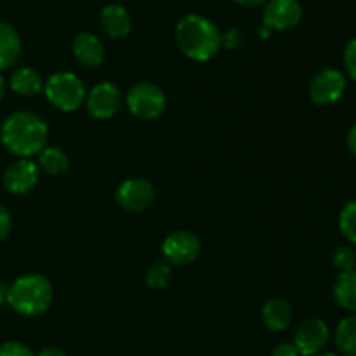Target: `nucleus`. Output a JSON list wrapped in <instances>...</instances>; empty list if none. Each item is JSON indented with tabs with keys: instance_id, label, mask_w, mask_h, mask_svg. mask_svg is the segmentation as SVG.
Wrapping results in <instances>:
<instances>
[{
	"instance_id": "obj_1",
	"label": "nucleus",
	"mask_w": 356,
	"mask_h": 356,
	"mask_svg": "<svg viewBox=\"0 0 356 356\" xmlns=\"http://www.w3.org/2000/svg\"><path fill=\"white\" fill-rule=\"evenodd\" d=\"M49 129L38 115L16 111L3 120L0 139L7 152L19 159H30L45 148Z\"/></svg>"
},
{
	"instance_id": "obj_2",
	"label": "nucleus",
	"mask_w": 356,
	"mask_h": 356,
	"mask_svg": "<svg viewBox=\"0 0 356 356\" xmlns=\"http://www.w3.org/2000/svg\"><path fill=\"white\" fill-rule=\"evenodd\" d=\"M176 42L186 58L193 61H209L221 47V33L207 17L188 14L176 24Z\"/></svg>"
},
{
	"instance_id": "obj_3",
	"label": "nucleus",
	"mask_w": 356,
	"mask_h": 356,
	"mask_svg": "<svg viewBox=\"0 0 356 356\" xmlns=\"http://www.w3.org/2000/svg\"><path fill=\"white\" fill-rule=\"evenodd\" d=\"M52 284L47 277L38 273H28L13 282L7 289L6 301L17 315L38 316L51 306Z\"/></svg>"
},
{
	"instance_id": "obj_4",
	"label": "nucleus",
	"mask_w": 356,
	"mask_h": 356,
	"mask_svg": "<svg viewBox=\"0 0 356 356\" xmlns=\"http://www.w3.org/2000/svg\"><path fill=\"white\" fill-rule=\"evenodd\" d=\"M44 92L52 106L66 113L79 110L87 96L83 82L72 72H58L49 76Z\"/></svg>"
},
{
	"instance_id": "obj_5",
	"label": "nucleus",
	"mask_w": 356,
	"mask_h": 356,
	"mask_svg": "<svg viewBox=\"0 0 356 356\" xmlns=\"http://www.w3.org/2000/svg\"><path fill=\"white\" fill-rule=\"evenodd\" d=\"M129 111L141 120H155L165 111L167 97L159 86L139 82L131 87L125 97Z\"/></svg>"
},
{
	"instance_id": "obj_6",
	"label": "nucleus",
	"mask_w": 356,
	"mask_h": 356,
	"mask_svg": "<svg viewBox=\"0 0 356 356\" xmlns=\"http://www.w3.org/2000/svg\"><path fill=\"white\" fill-rule=\"evenodd\" d=\"M329 343V327L318 316L302 320L294 334V346L299 356H316Z\"/></svg>"
},
{
	"instance_id": "obj_7",
	"label": "nucleus",
	"mask_w": 356,
	"mask_h": 356,
	"mask_svg": "<svg viewBox=\"0 0 356 356\" xmlns=\"http://www.w3.org/2000/svg\"><path fill=\"white\" fill-rule=\"evenodd\" d=\"M346 79L339 70L325 68L313 76L309 83V97L318 106H330L343 97Z\"/></svg>"
},
{
	"instance_id": "obj_8",
	"label": "nucleus",
	"mask_w": 356,
	"mask_h": 356,
	"mask_svg": "<svg viewBox=\"0 0 356 356\" xmlns=\"http://www.w3.org/2000/svg\"><path fill=\"white\" fill-rule=\"evenodd\" d=\"M115 200L129 212L146 211L155 200V188L143 177H131L118 186Z\"/></svg>"
},
{
	"instance_id": "obj_9",
	"label": "nucleus",
	"mask_w": 356,
	"mask_h": 356,
	"mask_svg": "<svg viewBox=\"0 0 356 356\" xmlns=\"http://www.w3.org/2000/svg\"><path fill=\"white\" fill-rule=\"evenodd\" d=\"M302 19V7L298 0H268L263 10V24L271 31L292 30Z\"/></svg>"
},
{
	"instance_id": "obj_10",
	"label": "nucleus",
	"mask_w": 356,
	"mask_h": 356,
	"mask_svg": "<svg viewBox=\"0 0 356 356\" xmlns=\"http://www.w3.org/2000/svg\"><path fill=\"white\" fill-rule=\"evenodd\" d=\"M200 240L193 233L174 232L163 240L162 254L167 263L183 266V264H190L197 259L200 254Z\"/></svg>"
},
{
	"instance_id": "obj_11",
	"label": "nucleus",
	"mask_w": 356,
	"mask_h": 356,
	"mask_svg": "<svg viewBox=\"0 0 356 356\" xmlns=\"http://www.w3.org/2000/svg\"><path fill=\"white\" fill-rule=\"evenodd\" d=\"M87 110L97 120H106L117 115L122 104V94L115 83L101 82L94 86L86 96Z\"/></svg>"
},
{
	"instance_id": "obj_12",
	"label": "nucleus",
	"mask_w": 356,
	"mask_h": 356,
	"mask_svg": "<svg viewBox=\"0 0 356 356\" xmlns=\"http://www.w3.org/2000/svg\"><path fill=\"white\" fill-rule=\"evenodd\" d=\"M38 165L28 159H19L7 167L3 174V186L13 195H26L37 186Z\"/></svg>"
},
{
	"instance_id": "obj_13",
	"label": "nucleus",
	"mask_w": 356,
	"mask_h": 356,
	"mask_svg": "<svg viewBox=\"0 0 356 356\" xmlns=\"http://www.w3.org/2000/svg\"><path fill=\"white\" fill-rule=\"evenodd\" d=\"M73 56L86 68H97L104 61V45L96 35L83 31L73 40Z\"/></svg>"
},
{
	"instance_id": "obj_14",
	"label": "nucleus",
	"mask_w": 356,
	"mask_h": 356,
	"mask_svg": "<svg viewBox=\"0 0 356 356\" xmlns=\"http://www.w3.org/2000/svg\"><path fill=\"white\" fill-rule=\"evenodd\" d=\"M101 26L111 38H124L131 33L132 21L127 9L118 3H108L101 10Z\"/></svg>"
},
{
	"instance_id": "obj_15",
	"label": "nucleus",
	"mask_w": 356,
	"mask_h": 356,
	"mask_svg": "<svg viewBox=\"0 0 356 356\" xmlns=\"http://www.w3.org/2000/svg\"><path fill=\"white\" fill-rule=\"evenodd\" d=\"M21 56V38L10 24L0 21V70H7L17 63Z\"/></svg>"
},
{
	"instance_id": "obj_16",
	"label": "nucleus",
	"mask_w": 356,
	"mask_h": 356,
	"mask_svg": "<svg viewBox=\"0 0 356 356\" xmlns=\"http://www.w3.org/2000/svg\"><path fill=\"white\" fill-rule=\"evenodd\" d=\"M292 309L284 299H270L263 306V322L271 332H282L291 325Z\"/></svg>"
},
{
	"instance_id": "obj_17",
	"label": "nucleus",
	"mask_w": 356,
	"mask_h": 356,
	"mask_svg": "<svg viewBox=\"0 0 356 356\" xmlns=\"http://www.w3.org/2000/svg\"><path fill=\"white\" fill-rule=\"evenodd\" d=\"M10 89L24 97L37 96L44 89V80H42L40 73L35 72L33 68L21 66V68L14 70L10 75Z\"/></svg>"
},
{
	"instance_id": "obj_18",
	"label": "nucleus",
	"mask_w": 356,
	"mask_h": 356,
	"mask_svg": "<svg viewBox=\"0 0 356 356\" xmlns=\"http://www.w3.org/2000/svg\"><path fill=\"white\" fill-rule=\"evenodd\" d=\"M332 294L341 308L356 313V270L344 271L336 278Z\"/></svg>"
},
{
	"instance_id": "obj_19",
	"label": "nucleus",
	"mask_w": 356,
	"mask_h": 356,
	"mask_svg": "<svg viewBox=\"0 0 356 356\" xmlns=\"http://www.w3.org/2000/svg\"><path fill=\"white\" fill-rule=\"evenodd\" d=\"M70 165L68 155L58 146H45L38 153V167L49 176H61Z\"/></svg>"
},
{
	"instance_id": "obj_20",
	"label": "nucleus",
	"mask_w": 356,
	"mask_h": 356,
	"mask_svg": "<svg viewBox=\"0 0 356 356\" xmlns=\"http://www.w3.org/2000/svg\"><path fill=\"white\" fill-rule=\"evenodd\" d=\"M336 346L343 356H356V315L346 316L336 329Z\"/></svg>"
},
{
	"instance_id": "obj_21",
	"label": "nucleus",
	"mask_w": 356,
	"mask_h": 356,
	"mask_svg": "<svg viewBox=\"0 0 356 356\" xmlns=\"http://www.w3.org/2000/svg\"><path fill=\"white\" fill-rule=\"evenodd\" d=\"M170 278H172V270L167 263H155L153 266H149V270L146 271V285L152 289H165L169 285Z\"/></svg>"
},
{
	"instance_id": "obj_22",
	"label": "nucleus",
	"mask_w": 356,
	"mask_h": 356,
	"mask_svg": "<svg viewBox=\"0 0 356 356\" xmlns=\"http://www.w3.org/2000/svg\"><path fill=\"white\" fill-rule=\"evenodd\" d=\"M339 229L344 238L356 243V200L348 202L339 214Z\"/></svg>"
},
{
	"instance_id": "obj_23",
	"label": "nucleus",
	"mask_w": 356,
	"mask_h": 356,
	"mask_svg": "<svg viewBox=\"0 0 356 356\" xmlns=\"http://www.w3.org/2000/svg\"><path fill=\"white\" fill-rule=\"evenodd\" d=\"M332 264L341 270V273L344 271H353L356 268V250L351 247H337L332 252Z\"/></svg>"
},
{
	"instance_id": "obj_24",
	"label": "nucleus",
	"mask_w": 356,
	"mask_h": 356,
	"mask_svg": "<svg viewBox=\"0 0 356 356\" xmlns=\"http://www.w3.org/2000/svg\"><path fill=\"white\" fill-rule=\"evenodd\" d=\"M0 356H35L33 351L23 343L17 341H7L0 346Z\"/></svg>"
},
{
	"instance_id": "obj_25",
	"label": "nucleus",
	"mask_w": 356,
	"mask_h": 356,
	"mask_svg": "<svg viewBox=\"0 0 356 356\" xmlns=\"http://www.w3.org/2000/svg\"><path fill=\"white\" fill-rule=\"evenodd\" d=\"M344 68H346L348 75L356 82V38L348 42L346 49H344Z\"/></svg>"
},
{
	"instance_id": "obj_26",
	"label": "nucleus",
	"mask_w": 356,
	"mask_h": 356,
	"mask_svg": "<svg viewBox=\"0 0 356 356\" xmlns=\"http://www.w3.org/2000/svg\"><path fill=\"white\" fill-rule=\"evenodd\" d=\"M242 44L243 37L242 31H240L238 28H229L228 31H225V33L221 35V45H225L229 51H235V49H238Z\"/></svg>"
},
{
	"instance_id": "obj_27",
	"label": "nucleus",
	"mask_w": 356,
	"mask_h": 356,
	"mask_svg": "<svg viewBox=\"0 0 356 356\" xmlns=\"http://www.w3.org/2000/svg\"><path fill=\"white\" fill-rule=\"evenodd\" d=\"M13 228V218H10V212L0 204V242L7 238V235L10 233Z\"/></svg>"
},
{
	"instance_id": "obj_28",
	"label": "nucleus",
	"mask_w": 356,
	"mask_h": 356,
	"mask_svg": "<svg viewBox=\"0 0 356 356\" xmlns=\"http://www.w3.org/2000/svg\"><path fill=\"white\" fill-rule=\"evenodd\" d=\"M271 356H299V351L292 343H282L275 348Z\"/></svg>"
},
{
	"instance_id": "obj_29",
	"label": "nucleus",
	"mask_w": 356,
	"mask_h": 356,
	"mask_svg": "<svg viewBox=\"0 0 356 356\" xmlns=\"http://www.w3.org/2000/svg\"><path fill=\"white\" fill-rule=\"evenodd\" d=\"M348 148L356 156V124L348 132Z\"/></svg>"
},
{
	"instance_id": "obj_30",
	"label": "nucleus",
	"mask_w": 356,
	"mask_h": 356,
	"mask_svg": "<svg viewBox=\"0 0 356 356\" xmlns=\"http://www.w3.org/2000/svg\"><path fill=\"white\" fill-rule=\"evenodd\" d=\"M38 356H66L65 351H61L59 348H44V350L38 353Z\"/></svg>"
},
{
	"instance_id": "obj_31",
	"label": "nucleus",
	"mask_w": 356,
	"mask_h": 356,
	"mask_svg": "<svg viewBox=\"0 0 356 356\" xmlns=\"http://www.w3.org/2000/svg\"><path fill=\"white\" fill-rule=\"evenodd\" d=\"M236 3H240V6H247V7H257V6H263V3H266L268 0H235Z\"/></svg>"
},
{
	"instance_id": "obj_32",
	"label": "nucleus",
	"mask_w": 356,
	"mask_h": 356,
	"mask_svg": "<svg viewBox=\"0 0 356 356\" xmlns=\"http://www.w3.org/2000/svg\"><path fill=\"white\" fill-rule=\"evenodd\" d=\"M3 96H6V80L0 75V101L3 99Z\"/></svg>"
},
{
	"instance_id": "obj_33",
	"label": "nucleus",
	"mask_w": 356,
	"mask_h": 356,
	"mask_svg": "<svg viewBox=\"0 0 356 356\" xmlns=\"http://www.w3.org/2000/svg\"><path fill=\"white\" fill-rule=\"evenodd\" d=\"M270 31H271V30H268V28L263 24V26H259V30H257V33H259V37L268 38V37H270Z\"/></svg>"
},
{
	"instance_id": "obj_34",
	"label": "nucleus",
	"mask_w": 356,
	"mask_h": 356,
	"mask_svg": "<svg viewBox=\"0 0 356 356\" xmlns=\"http://www.w3.org/2000/svg\"><path fill=\"white\" fill-rule=\"evenodd\" d=\"M6 296H7V289H3L2 285H0V306L6 302Z\"/></svg>"
},
{
	"instance_id": "obj_35",
	"label": "nucleus",
	"mask_w": 356,
	"mask_h": 356,
	"mask_svg": "<svg viewBox=\"0 0 356 356\" xmlns=\"http://www.w3.org/2000/svg\"><path fill=\"white\" fill-rule=\"evenodd\" d=\"M316 356H339V355H334V353H318Z\"/></svg>"
}]
</instances>
